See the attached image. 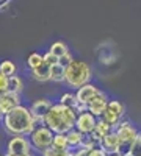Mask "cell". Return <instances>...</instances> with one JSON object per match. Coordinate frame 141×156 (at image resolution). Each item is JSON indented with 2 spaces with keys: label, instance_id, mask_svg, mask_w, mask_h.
<instances>
[{
  "label": "cell",
  "instance_id": "1",
  "mask_svg": "<svg viewBox=\"0 0 141 156\" xmlns=\"http://www.w3.org/2000/svg\"><path fill=\"white\" fill-rule=\"evenodd\" d=\"M2 125L9 136H30L32 131L38 126L30 108L22 105L3 115Z\"/></svg>",
  "mask_w": 141,
  "mask_h": 156
},
{
  "label": "cell",
  "instance_id": "2",
  "mask_svg": "<svg viewBox=\"0 0 141 156\" xmlns=\"http://www.w3.org/2000/svg\"><path fill=\"white\" fill-rule=\"evenodd\" d=\"M77 115L79 114L74 109L61 105V103H55V105H52L50 111L47 112V115L44 117V125L52 129L55 134L57 133L66 134L71 129L75 128Z\"/></svg>",
  "mask_w": 141,
  "mask_h": 156
},
{
  "label": "cell",
  "instance_id": "3",
  "mask_svg": "<svg viewBox=\"0 0 141 156\" xmlns=\"http://www.w3.org/2000/svg\"><path fill=\"white\" fill-rule=\"evenodd\" d=\"M93 70L83 61H72L69 66L66 67V80L65 83L72 87V89H80L82 86L88 84L91 81Z\"/></svg>",
  "mask_w": 141,
  "mask_h": 156
},
{
  "label": "cell",
  "instance_id": "4",
  "mask_svg": "<svg viewBox=\"0 0 141 156\" xmlns=\"http://www.w3.org/2000/svg\"><path fill=\"white\" fill-rule=\"evenodd\" d=\"M114 131L118 133L119 136V154L122 156H129L130 154V150L135 144V140L138 137V129L129 122V120H122L116 128H114Z\"/></svg>",
  "mask_w": 141,
  "mask_h": 156
},
{
  "label": "cell",
  "instance_id": "5",
  "mask_svg": "<svg viewBox=\"0 0 141 156\" xmlns=\"http://www.w3.org/2000/svg\"><path fill=\"white\" fill-rule=\"evenodd\" d=\"M54 136H55V133L50 128H47L46 125H39V126H36L33 131H32V134L28 136V139L32 142L33 150H38V151L43 153L49 147H52Z\"/></svg>",
  "mask_w": 141,
  "mask_h": 156
},
{
  "label": "cell",
  "instance_id": "6",
  "mask_svg": "<svg viewBox=\"0 0 141 156\" xmlns=\"http://www.w3.org/2000/svg\"><path fill=\"white\" fill-rule=\"evenodd\" d=\"M124 105L119 100H110L108 105L105 108V112L102 114L100 119H104L107 123H110L113 128H116L121 122H122V117H124Z\"/></svg>",
  "mask_w": 141,
  "mask_h": 156
},
{
  "label": "cell",
  "instance_id": "7",
  "mask_svg": "<svg viewBox=\"0 0 141 156\" xmlns=\"http://www.w3.org/2000/svg\"><path fill=\"white\" fill-rule=\"evenodd\" d=\"M32 150V142L25 136H13L6 142V154H30Z\"/></svg>",
  "mask_w": 141,
  "mask_h": 156
},
{
  "label": "cell",
  "instance_id": "8",
  "mask_svg": "<svg viewBox=\"0 0 141 156\" xmlns=\"http://www.w3.org/2000/svg\"><path fill=\"white\" fill-rule=\"evenodd\" d=\"M50 108H52V103H50L47 98H39V100H35L32 103L30 111H32V114L35 117L38 126L44 125V117L47 115V112L50 111Z\"/></svg>",
  "mask_w": 141,
  "mask_h": 156
},
{
  "label": "cell",
  "instance_id": "9",
  "mask_svg": "<svg viewBox=\"0 0 141 156\" xmlns=\"http://www.w3.org/2000/svg\"><path fill=\"white\" fill-rule=\"evenodd\" d=\"M97 125V117H94L91 112H82L77 115V122H75V128L79 129L80 133L91 134L94 131V128Z\"/></svg>",
  "mask_w": 141,
  "mask_h": 156
},
{
  "label": "cell",
  "instance_id": "10",
  "mask_svg": "<svg viewBox=\"0 0 141 156\" xmlns=\"http://www.w3.org/2000/svg\"><path fill=\"white\" fill-rule=\"evenodd\" d=\"M108 98H107V94L105 92H100L89 101V105H88V112H91L94 117H97V119H100L102 114L105 112V108L108 105Z\"/></svg>",
  "mask_w": 141,
  "mask_h": 156
},
{
  "label": "cell",
  "instance_id": "11",
  "mask_svg": "<svg viewBox=\"0 0 141 156\" xmlns=\"http://www.w3.org/2000/svg\"><path fill=\"white\" fill-rule=\"evenodd\" d=\"M99 92H100V90H99L97 86H94V84H91V83H88V84L82 86L80 89H77V94H75V95H77V101H79V105L88 106L89 101H91Z\"/></svg>",
  "mask_w": 141,
  "mask_h": 156
},
{
  "label": "cell",
  "instance_id": "12",
  "mask_svg": "<svg viewBox=\"0 0 141 156\" xmlns=\"http://www.w3.org/2000/svg\"><path fill=\"white\" fill-rule=\"evenodd\" d=\"M20 106V97L19 94L14 92H6L0 97V112L3 115H6L8 112H11L14 108Z\"/></svg>",
  "mask_w": 141,
  "mask_h": 156
},
{
  "label": "cell",
  "instance_id": "13",
  "mask_svg": "<svg viewBox=\"0 0 141 156\" xmlns=\"http://www.w3.org/2000/svg\"><path fill=\"white\" fill-rule=\"evenodd\" d=\"M99 147L104 150L107 154H114L119 151V136L116 131L110 133L108 136H105L104 139H102L99 142Z\"/></svg>",
  "mask_w": 141,
  "mask_h": 156
},
{
  "label": "cell",
  "instance_id": "14",
  "mask_svg": "<svg viewBox=\"0 0 141 156\" xmlns=\"http://www.w3.org/2000/svg\"><path fill=\"white\" fill-rule=\"evenodd\" d=\"M113 131H114V128H113L110 123H107L104 119H97V125H96V128H94V131L89 134V136H91V137L97 142V144H99V142L104 139L105 136H108V134L113 133Z\"/></svg>",
  "mask_w": 141,
  "mask_h": 156
},
{
  "label": "cell",
  "instance_id": "15",
  "mask_svg": "<svg viewBox=\"0 0 141 156\" xmlns=\"http://www.w3.org/2000/svg\"><path fill=\"white\" fill-rule=\"evenodd\" d=\"M50 72H52V66H49L47 62H43L39 67L32 70V78L39 83H46L50 81Z\"/></svg>",
  "mask_w": 141,
  "mask_h": 156
},
{
  "label": "cell",
  "instance_id": "16",
  "mask_svg": "<svg viewBox=\"0 0 141 156\" xmlns=\"http://www.w3.org/2000/svg\"><path fill=\"white\" fill-rule=\"evenodd\" d=\"M66 136H68V144H69V148H71V150L82 147L83 139H85V134L80 133L77 128H74V129H71L69 133H66Z\"/></svg>",
  "mask_w": 141,
  "mask_h": 156
},
{
  "label": "cell",
  "instance_id": "17",
  "mask_svg": "<svg viewBox=\"0 0 141 156\" xmlns=\"http://www.w3.org/2000/svg\"><path fill=\"white\" fill-rule=\"evenodd\" d=\"M22 89H24V81L19 75H13L8 78V92L20 94Z\"/></svg>",
  "mask_w": 141,
  "mask_h": 156
},
{
  "label": "cell",
  "instance_id": "18",
  "mask_svg": "<svg viewBox=\"0 0 141 156\" xmlns=\"http://www.w3.org/2000/svg\"><path fill=\"white\" fill-rule=\"evenodd\" d=\"M65 80H66V67L60 66V64H55V66H52V72H50V81L63 83Z\"/></svg>",
  "mask_w": 141,
  "mask_h": 156
},
{
  "label": "cell",
  "instance_id": "19",
  "mask_svg": "<svg viewBox=\"0 0 141 156\" xmlns=\"http://www.w3.org/2000/svg\"><path fill=\"white\" fill-rule=\"evenodd\" d=\"M61 105H65L71 109H77V106H79V101H77V95L75 94H71V92H65V94H61L60 95V101Z\"/></svg>",
  "mask_w": 141,
  "mask_h": 156
},
{
  "label": "cell",
  "instance_id": "20",
  "mask_svg": "<svg viewBox=\"0 0 141 156\" xmlns=\"http://www.w3.org/2000/svg\"><path fill=\"white\" fill-rule=\"evenodd\" d=\"M49 51H50L52 55H55V56L60 59L61 56H65V55H68V53H69V48H68V45H66L65 42L57 41V42H54L52 45H50Z\"/></svg>",
  "mask_w": 141,
  "mask_h": 156
},
{
  "label": "cell",
  "instance_id": "21",
  "mask_svg": "<svg viewBox=\"0 0 141 156\" xmlns=\"http://www.w3.org/2000/svg\"><path fill=\"white\" fill-rule=\"evenodd\" d=\"M0 70H2L3 75H6V76L9 78V76H13V75H16L17 67H16V64L13 62V61H9V59H3L2 62H0Z\"/></svg>",
  "mask_w": 141,
  "mask_h": 156
},
{
  "label": "cell",
  "instance_id": "22",
  "mask_svg": "<svg viewBox=\"0 0 141 156\" xmlns=\"http://www.w3.org/2000/svg\"><path fill=\"white\" fill-rule=\"evenodd\" d=\"M43 62H44V55L36 53V51H35V53H30L28 58H27V64H28L30 70H33V69H36V67H39Z\"/></svg>",
  "mask_w": 141,
  "mask_h": 156
},
{
  "label": "cell",
  "instance_id": "23",
  "mask_svg": "<svg viewBox=\"0 0 141 156\" xmlns=\"http://www.w3.org/2000/svg\"><path fill=\"white\" fill-rule=\"evenodd\" d=\"M69 151H71V150H66V148H58V147L52 145V147H49L47 150H44L41 154H43V156H68V154H69Z\"/></svg>",
  "mask_w": 141,
  "mask_h": 156
},
{
  "label": "cell",
  "instance_id": "24",
  "mask_svg": "<svg viewBox=\"0 0 141 156\" xmlns=\"http://www.w3.org/2000/svg\"><path fill=\"white\" fill-rule=\"evenodd\" d=\"M52 145H55V147H58V148L71 150V148H69V144H68V136L63 134V133H57V134L54 136V144H52Z\"/></svg>",
  "mask_w": 141,
  "mask_h": 156
},
{
  "label": "cell",
  "instance_id": "25",
  "mask_svg": "<svg viewBox=\"0 0 141 156\" xmlns=\"http://www.w3.org/2000/svg\"><path fill=\"white\" fill-rule=\"evenodd\" d=\"M129 156H141V133L138 134L136 140H135V144L130 150V154Z\"/></svg>",
  "mask_w": 141,
  "mask_h": 156
},
{
  "label": "cell",
  "instance_id": "26",
  "mask_svg": "<svg viewBox=\"0 0 141 156\" xmlns=\"http://www.w3.org/2000/svg\"><path fill=\"white\" fill-rule=\"evenodd\" d=\"M6 92H8V76L3 75L2 70H0V97Z\"/></svg>",
  "mask_w": 141,
  "mask_h": 156
},
{
  "label": "cell",
  "instance_id": "27",
  "mask_svg": "<svg viewBox=\"0 0 141 156\" xmlns=\"http://www.w3.org/2000/svg\"><path fill=\"white\" fill-rule=\"evenodd\" d=\"M44 62H47L49 66H55V64H58V58L50 51H47V53H44Z\"/></svg>",
  "mask_w": 141,
  "mask_h": 156
},
{
  "label": "cell",
  "instance_id": "28",
  "mask_svg": "<svg viewBox=\"0 0 141 156\" xmlns=\"http://www.w3.org/2000/svg\"><path fill=\"white\" fill-rule=\"evenodd\" d=\"M74 61V58H72V55L71 53H68V55H65V56H61L60 59H58V64L60 66H63V67H68L69 64Z\"/></svg>",
  "mask_w": 141,
  "mask_h": 156
},
{
  "label": "cell",
  "instance_id": "29",
  "mask_svg": "<svg viewBox=\"0 0 141 156\" xmlns=\"http://www.w3.org/2000/svg\"><path fill=\"white\" fill-rule=\"evenodd\" d=\"M88 156H108V154L102 150L100 147H96V148H93V150L88 151Z\"/></svg>",
  "mask_w": 141,
  "mask_h": 156
},
{
  "label": "cell",
  "instance_id": "30",
  "mask_svg": "<svg viewBox=\"0 0 141 156\" xmlns=\"http://www.w3.org/2000/svg\"><path fill=\"white\" fill-rule=\"evenodd\" d=\"M88 151L89 150H86V148H77V151H74L75 153V156H88Z\"/></svg>",
  "mask_w": 141,
  "mask_h": 156
},
{
  "label": "cell",
  "instance_id": "31",
  "mask_svg": "<svg viewBox=\"0 0 141 156\" xmlns=\"http://www.w3.org/2000/svg\"><path fill=\"white\" fill-rule=\"evenodd\" d=\"M6 156H35V154L30 153V154H6Z\"/></svg>",
  "mask_w": 141,
  "mask_h": 156
},
{
  "label": "cell",
  "instance_id": "32",
  "mask_svg": "<svg viewBox=\"0 0 141 156\" xmlns=\"http://www.w3.org/2000/svg\"><path fill=\"white\" fill-rule=\"evenodd\" d=\"M68 156H75V153H74V151H72V150H71V151H69V154H68Z\"/></svg>",
  "mask_w": 141,
  "mask_h": 156
},
{
  "label": "cell",
  "instance_id": "33",
  "mask_svg": "<svg viewBox=\"0 0 141 156\" xmlns=\"http://www.w3.org/2000/svg\"><path fill=\"white\" fill-rule=\"evenodd\" d=\"M108 156H122V154H119V153H114V154H108Z\"/></svg>",
  "mask_w": 141,
  "mask_h": 156
},
{
  "label": "cell",
  "instance_id": "34",
  "mask_svg": "<svg viewBox=\"0 0 141 156\" xmlns=\"http://www.w3.org/2000/svg\"><path fill=\"white\" fill-rule=\"evenodd\" d=\"M0 120H3V114L2 112H0Z\"/></svg>",
  "mask_w": 141,
  "mask_h": 156
},
{
  "label": "cell",
  "instance_id": "35",
  "mask_svg": "<svg viewBox=\"0 0 141 156\" xmlns=\"http://www.w3.org/2000/svg\"><path fill=\"white\" fill-rule=\"evenodd\" d=\"M0 156H6V154H0Z\"/></svg>",
  "mask_w": 141,
  "mask_h": 156
}]
</instances>
